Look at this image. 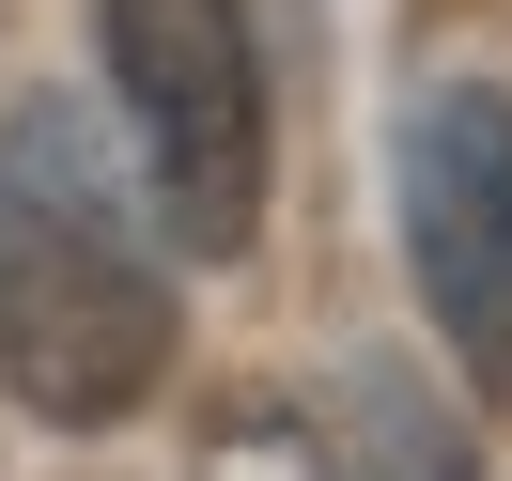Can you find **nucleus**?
<instances>
[{
	"label": "nucleus",
	"instance_id": "obj_3",
	"mask_svg": "<svg viewBox=\"0 0 512 481\" xmlns=\"http://www.w3.org/2000/svg\"><path fill=\"white\" fill-rule=\"evenodd\" d=\"M404 264H419V311L450 326V373L512 404V94L497 78H435L404 109Z\"/></svg>",
	"mask_w": 512,
	"mask_h": 481
},
{
	"label": "nucleus",
	"instance_id": "obj_2",
	"mask_svg": "<svg viewBox=\"0 0 512 481\" xmlns=\"http://www.w3.org/2000/svg\"><path fill=\"white\" fill-rule=\"evenodd\" d=\"M109 94L140 125L156 218L187 233V264H233L264 233V47L233 0H94Z\"/></svg>",
	"mask_w": 512,
	"mask_h": 481
},
{
	"label": "nucleus",
	"instance_id": "obj_4",
	"mask_svg": "<svg viewBox=\"0 0 512 481\" xmlns=\"http://www.w3.org/2000/svg\"><path fill=\"white\" fill-rule=\"evenodd\" d=\"M357 481H481V466H466V435H435L388 373H357Z\"/></svg>",
	"mask_w": 512,
	"mask_h": 481
},
{
	"label": "nucleus",
	"instance_id": "obj_1",
	"mask_svg": "<svg viewBox=\"0 0 512 481\" xmlns=\"http://www.w3.org/2000/svg\"><path fill=\"white\" fill-rule=\"evenodd\" d=\"M156 373H171V280L109 187L94 109L16 94L0 109V388L63 435H94Z\"/></svg>",
	"mask_w": 512,
	"mask_h": 481
}]
</instances>
